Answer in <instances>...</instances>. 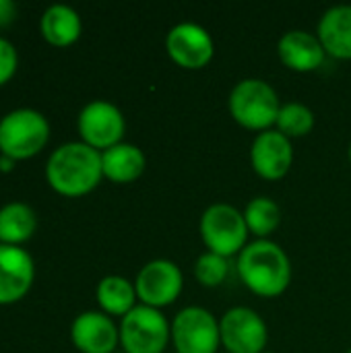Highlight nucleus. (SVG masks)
Listing matches in <instances>:
<instances>
[{"instance_id":"nucleus-17","label":"nucleus","mask_w":351,"mask_h":353,"mask_svg":"<svg viewBox=\"0 0 351 353\" xmlns=\"http://www.w3.org/2000/svg\"><path fill=\"white\" fill-rule=\"evenodd\" d=\"M145 153L132 143H118L101 151L103 178H108L114 184H130L139 180L145 172Z\"/></svg>"},{"instance_id":"nucleus-12","label":"nucleus","mask_w":351,"mask_h":353,"mask_svg":"<svg viewBox=\"0 0 351 353\" xmlns=\"http://www.w3.org/2000/svg\"><path fill=\"white\" fill-rule=\"evenodd\" d=\"M294 163L292 139L277 128L259 132L250 147V165L265 180H281Z\"/></svg>"},{"instance_id":"nucleus-14","label":"nucleus","mask_w":351,"mask_h":353,"mask_svg":"<svg viewBox=\"0 0 351 353\" xmlns=\"http://www.w3.org/2000/svg\"><path fill=\"white\" fill-rule=\"evenodd\" d=\"M35 279L31 254L21 246L0 244V304H14L27 296Z\"/></svg>"},{"instance_id":"nucleus-7","label":"nucleus","mask_w":351,"mask_h":353,"mask_svg":"<svg viewBox=\"0 0 351 353\" xmlns=\"http://www.w3.org/2000/svg\"><path fill=\"white\" fill-rule=\"evenodd\" d=\"M172 343L176 353H217L219 321L207 308L186 306L172 321Z\"/></svg>"},{"instance_id":"nucleus-28","label":"nucleus","mask_w":351,"mask_h":353,"mask_svg":"<svg viewBox=\"0 0 351 353\" xmlns=\"http://www.w3.org/2000/svg\"><path fill=\"white\" fill-rule=\"evenodd\" d=\"M263 353H275V352H263Z\"/></svg>"},{"instance_id":"nucleus-23","label":"nucleus","mask_w":351,"mask_h":353,"mask_svg":"<svg viewBox=\"0 0 351 353\" xmlns=\"http://www.w3.org/2000/svg\"><path fill=\"white\" fill-rule=\"evenodd\" d=\"M228 271H230L228 259L219 256L215 252H209V250L205 254H201L194 263V277L205 288L221 285L228 277Z\"/></svg>"},{"instance_id":"nucleus-3","label":"nucleus","mask_w":351,"mask_h":353,"mask_svg":"<svg viewBox=\"0 0 351 353\" xmlns=\"http://www.w3.org/2000/svg\"><path fill=\"white\" fill-rule=\"evenodd\" d=\"M228 110L240 126L265 132L275 126L281 110V99L271 83L250 77L234 85L228 97Z\"/></svg>"},{"instance_id":"nucleus-20","label":"nucleus","mask_w":351,"mask_h":353,"mask_svg":"<svg viewBox=\"0 0 351 353\" xmlns=\"http://www.w3.org/2000/svg\"><path fill=\"white\" fill-rule=\"evenodd\" d=\"M37 230L35 211L25 203H8L0 209V244L21 246Z\"/></svg>"},{"instance_id":"nucleus-26","label":"nucleus","mask_w":351,"mask_h":353,"mask_svg":"<svg viewBox=\"0 0 351 353\" xmlns=\"http://www.w3.org/2000/svg\"><path fill=\"white\" fill-rule=\"evenodd\" d=\"M12 165H14V161H12L10 157L0 155V170H2V172H10V170H12Z\"/></svg>"},{"instance_id":"nucleus-10","label":"nucleus","mask_w":351,"mask_h":353,"mask_svg":"<svg viewBox=\"0 0 351 353\" xmlns=\"http://www.w3.org/2000/svg\"><path fill=\"white\" fill-rule=\"evenodd\" d=\"M134 290L141 304L161 310L180 298L184 290V277L174 261L155 259L139 271L134 279Z\"/></svg>"},{"instance_id":"nucleus-16","label":"nucleus","mask_w":351,"mask_h":353,"mask_svg":"<svg viewBox=\"0 0 351 353\" xmlns=\"http://www.w3.org/2000/svg\"><path fill=\"white\" fill-rule=\"evenodd\" d=\"M317 37L325 52L337 60H351V4H337L323 12Z\"/></svg>"},{"instance_id":"nucleus-5","label":"nucleus","mask_w":351,"mask_h":353,"mask_svg":"<svg viewBox=\"0 0 351 353\" xmlns=\"http://www.w3.org/2000/svg\"><path fill=\"white\" fill-rule=\"evenodd\" d=\"M199 232L209 252H215L225 259L240 254L246 248L250 236L244 221V213L228 203L209 205L201 215Z\"/></svg>"},{"instance_id":"nucleus-13","label":"nucleus","mask_w":351,"mask_h":353,"mask_svg":"<svg viewBox=\"0 0 351 353\" xmlns=\"http://www.w3.org/2000/svg\"><path fill=\"white\" fill-rule=\"evenodd\" d=\"M70 341L81 353H116L120 329L106 312L87 310L72 321Z\"/></svg>"},{"instance_id":"nucleus-15","label":"nucleus","mask_w":351,"mask_h":353,"mask_svg":"<svg viewBox=\"0 0 351 353\" xmlns=\"http://www.w3.org/2000/svg\"><path fill=\"white\" fill-rule=\"evenodd\" d=\"M277 54L283 66L296 72H312L325 62V48L321 39L304 29H292L277 41Z\"/></svg>"},{"instance_id":"nucleus-21","label":"nucleus","mask_w":351,"mask_h":353,"mask_svg":"<svg viewBox=\"0 0 351 353\" xmlns=\"http://www.w3.org/2000/svg\"><path fill=\"white\" fill-rule=\"evenodd\" d=\"M242 213L248 232L257 236V240H269L281 225V207L269 196H254Z\"/></svg>"},{"instance_id":"nucleus-29","label":"nucleus","mask_w":351,"mask_h":353,"mask_svg":"<svg viewBox=\"0 0 351 353\" xmlns=\"http://www.w3.org/2000/svg\"><path fill=\"white\" fill-rule=\"evenodd\" d=\"M348 353H351V347H350V350H348Z\"/></svg>"},{"instance_id":"nucleus-9","label":"nucleus","mask_w":351,"mask_h":353,"mask_svg":"<svg viewBox=\"0 0 351 353\" xmlns=\"http://www.w3.org/2000/svg\"><path fill=\"white\" fill-rule=\"evenodd\" d=\"M221 345L225 353L267 352L269 329L263 316L248 306H234L219 319Z\"/></svg>"},{"instance_id":"nucleus-4","label":"nucleus","mask_w":351,"mask_h":353,"mask_svg":"<svg viewBox=\"0 0 351 353\" xmlns=\"http://www.w3.org/2000/svg\"><path fill=\"white\" fill-rule=\"evenodd\" d=\"M50 139V122L31 108H19L0 118V155L12 161L37 155Z\"/></svg>"},{"instance_id":"nucleus-24","label":"nucleus","mask_w":351,"mask_h":353,"mask_svg":"<svg viewBox=\"0 0 351 353\" xmlns=\"http://www.w3.org/2000/svg\"><path fill=\"white\" fill-rule=\"evenodd\" d=\"M17 66H19L17 48H14L8 39L0 37V87L6 85V83L14 77Z\"/></svg>"},{"instance_id":"nucleus-11","label":"nucleus","mask_w":351,"mask_h":353,"mask_svg":"<svg viewBox=\"0 0 351 353\" xmlns=\"http://www.w3.org/2000/svg\"><path fill=\"white\" fill-rule=\"evenodd\" d=\"M166 52L174 64L186 70L205 68L215 56V41L211 33L199 23H178L166 35Z\"/></svg>"},{"instance_id":"nucleus-25","label":"nucleus","mask_w":351,"mask_h":353,"mask_svg":"<svg viewBox=\"0 0 351 353\" xmlns=\"http://www.w3.org/2000/svg\"><path fill=\"white\" fill-rule=\"evenodd\" d=\"M17 17V4L10 0H0V29L10 25Z\"/></svg>"},{"instance_id":"nucleus-19","label":"nucleus","mask_w":351,"mask_h":353,"mask_svg":"<svg viewBox=\"0 0 351 353\" xmlns=\"http://www.w3.org/2000/svg\"><path fill=\"white\" fill-rule=\"evenodd\" d=\"M95 298H97L101 312H106L108 316H120V319H124L137 306V300H139L134 283L122 275L103 277L97 283Z\"/></svg>"},{"instance_id":"nucleus-8","label":"nucleus","mask_w":351,"mask_h":353,"mask_svg":"<svg viewBox=\"0 0 351 353\" xmlns=\"http://www.w3.org/2000/svg\"><path fill=\"white\" fill-rule=\"evenodd\" d=\"M77 130L85 145L101 153L122 143V137L126 132V120L118 105L106 99H93L79 112Z\"/></svg>"},{"instance_id":"nucleus-18","label":"nucleus","mask_w":351,"mask_h":353,"mask_svg":"<svg viewBox=\"0 0 351 353\" xmlns=\"http://www.w3.org/2000/svg\"><path fill=\"white\" fill-rule=\"evenodd\" d=\"M81 17L79 12L68 6V4H52L43 10L39 19V31L41 37L56 46V48H66L72 46L81 37Z\"/></svg>"},{"instance_id":"nucleus-22","label":"nucleus","mask_w":351,"mask_h":353,"mask_svg":"<svg viewBox=\"0 0 351 353\" xmlns=\"http://www.w3.org/2000/svg\"><path fill=\"white\" fill-rule=\"evenodd\" d=\"M275 126L288 139L306 137L314 128V112L306 103H300V101L281 103V110H279Z\"/></svg>"},{"instance_id":"nucleus-2","label":"nucleus","mask_w":351,"mask_h":353,"mask_svg":"<svg viewBox=\"0 0 351 353\" xmlns=\"http://www.w3.org/2000/svg\"><path fill=\"white\" fill-rule=\"evenodd\" d=\"M238 275L252 294L277 298L290 288L292 263L277 242L254 240L238 254Z\"/></svg>"},{"instance_id":"nucleus-27","label":"nucleus","mask_w":351,"mask_h":353,"mask_svg":"<svg viewBox=\"0 0 351 353\" xmlns=\"http://www.w3.org/2000/svg\"><path fill=\"white\" fill-rule=\"evenodd\" d=\"M348 155H350V163H351V143H350V151H348Z\"/></svg>"},{"instance_id":"nucleus-6","label":"nucleus","mask_w":351,"mask_h":353,"mask_svg":"<svg viewBox=\"0 0 351 353\" xmlns=\"http://www.w3.org/2000/svg\"><path fill=\"white\" fill-rule=\"evenodd\" d=\"M120 345L124 353H163L172 341V323L157 308L137 304L120 319Z\"/></svg>"},{"instance_id":"nucleus-1","label":"nucleus","mask_w":351,"mask_h":353,"mask_svg":"<svg viewBox=\"0 0 351 353\" xmlns=\"http://www.w3.org/2000/svg\"><path fill=\"white\" fill-rule=\"evenodd\" d=\"M101 178V153L83 141L60 145L46 163V180L62 196L74 199L89 194L97 188Z\"/></svg>"}]
</instances>
